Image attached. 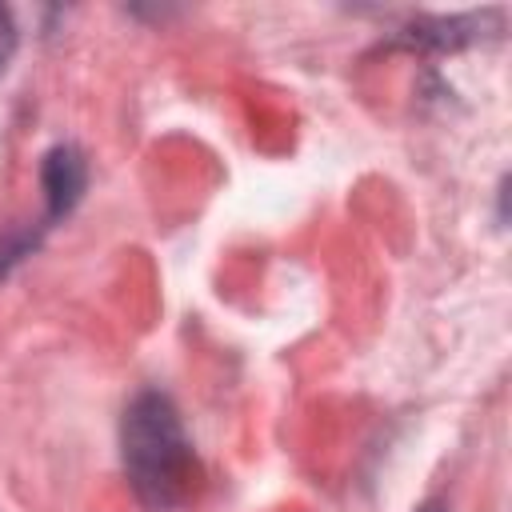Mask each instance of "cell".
Listing matches in <instances>:
<instances>
[{"label": "cell", "instance_id": "6da1fadb", "mask_svg": "<svg viewBox=\"0 0 512 512\" xmlns=\"http://www.w3.org/2000/svg\"><path fill=\"white\" fill-rule=\"evenodd\" d=\"M120 464L132 496L148 512H176L204 488V464L192 448L184 416L160 388H144L124 404Z\"/></svg>", "mask_w": 512, "mask_h": 512}, {"label": "cell", "instance_id": "7a4b0ae2", "mask_svg": "<svg viewBox=\"0 0 512 512\" xmlns=\"http://www.w3.org/2000/svg\"><path fill=\"white\" fill-rule=\"evenodd\" d=\"M40 188H44V216L36 224H24L32 240L40 244L56 224L72 216V208L84 200L88 188V156L76 144H52L40 160Z\"/></svg>", "mask_w": 512, "mask_h": 512}, {"label": "cell", "instance_id": "3957f363", "mask_svg": "<svg viewBox=\"0 0 512 512\" xmlns=\"http://www.w3.org/2000/svg\"><path fill=\"white\" fill-rule=\"evenodd\" d=\"M16 48H20V28H16V16H12V8H4V4H0V76L8 72V64H12Z\"/></svg>", "mask_w": 512, "mask_h": 512}]
</instances>
